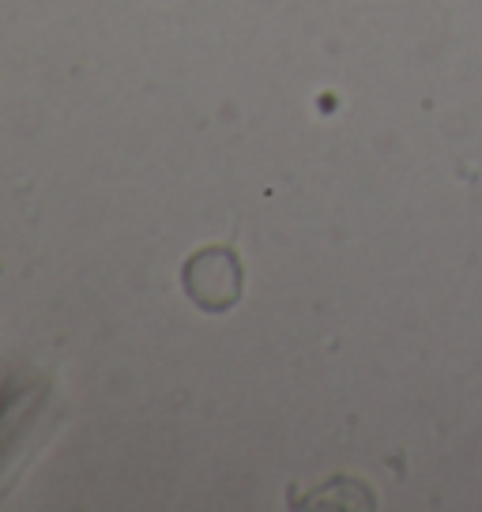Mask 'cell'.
<instances>
[{"label":"cell","mask_w":482,"mask_h":512,"mask_svg":"<svg viewBox=\"0 0 482 512\" xmlns=\"http://www.w3.org/2000/svg\"><path fill=\"white\" fill-rule=\"evenodd\" d=\"M181 287L189 302L204 313H230L245 294V268L234 245H208L196 249L181 268Z\"/></svg>","instance_id":"6da1fadb"}]
</instances>
